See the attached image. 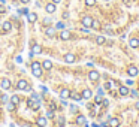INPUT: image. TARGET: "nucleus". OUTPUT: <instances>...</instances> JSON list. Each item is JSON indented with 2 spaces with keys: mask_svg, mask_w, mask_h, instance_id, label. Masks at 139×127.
Here are the masks:
<instances>
[{
  "mask_svg": "<svg viewBox=\"0 0 139 127\" xmlns=\"http://www.w3.org/2000/svg\"><path fill=\"white\" fill-rule=\"evenodd\" d=\"M31 72H33L35 76H42V64L38 63V61H35V63H31Z\"/></svg>",
  "mask_w": 139,
  "mask_h": 127,
  "instance_id": "f257e3e1",
  "label": "nucleus"
},
{
  "mask_svg": "<svg viewBox=\"0 0 139 127\" xmlns=\"http://www.w3.org/2000/svg\"><path fill=\"white\" fill-rule=\"evenodd\" d=\"M40 52H42V46H40V45H33L31 52H30V57H35L36 54H40Z\"/></svg>",
  "mask_w": 139,
  "mask_h": 127,
  "instance_id": "f03ea898",
  "label": "nucleus"
},
{
  "mask_svg": "<svg viewBox=\"0 0 139 127\" xmlns=\"http://www.w3.org/2000/svg\"><path fill=\"white\" fill-rule=\"evenodd\" d=\"M17 87H18V90H24V91H26L27 87H28V85H27V81H26V79H19L18 84H17Z\"/></svg>",
  "mask_w": 139,
  "mask_h": 127,
  "instance_id": "7ed1b4c3",
  "label": "nucleus"
},
{
  "mask_svg": "<svg viewBox=\"0 0 139 127\" xmlns=\"http://www.w3.org/2000/svg\"><path fill=\"white\" fill-rule=\"evenodd\" d=\"M91 24H93V18L91 17H84L82 18V26L84 27H91Z\"/></svg>",
  "mask_w": 139,
  "mask_h": 127,
  "instance_id": "20e7f679",
  "label": "nucleus"
},
{
  "mask_svg": "<svg viewBox=\"0 0 139 127\" xmlns=\"http://www.w3.org/2000/svg\"><path fill=\"white\" fill-rule=\"evenodd\" d=\"M88 78H90L91 81H97V79L100 78V75H99V72H97V70H91V72L88 73Z\"/></svg>",
  "mask_w": 139,
  "mask_h": 127,
  "instance_id": "39448f33",
  "label": "nucleus"
},
{
  "mask_svg": "<svg viewBox=\"0 0 139 127\" xmlns=\"http://www.w3.org/2000/svg\"><path fill=\"white\" fill-rule=\"evenodd\" d=\"M45 11H46L48 14H54L55 12V3H48V5L45 6Z\"/></svg>",
  "mask_w": 139,
  "mask_h": 127,
  "instance_id": "423d86ee",
  "label": "nucleus"
},
{
  "mask_svg": "<svg viewBox=\"0 0 139 127\" xmlns=\"http://www.w3.org/2000/svg\"><path fill=\"white\" fill-rule=\"evenodd\" d=\"M60 39H61V40L70 39V31H69V30H63V31L60 33Z\"/></svg>",
  "mask_w": 139,
  "mask_h": 127,
  "instance_id": "0eeeda50",
  "label": "nucleus"
},
{
  "mask_svg": "<svg viewBox=\"0 0 139 127\" xmlns=\"http://www.w3.org/2000/svg\"><path fill=\"white\" fill-rule=\"evenodd\" d=\"M28 106H30L31 109H39L40 103H39L38 100H33V99H30V100H28Z\"/></svg>",
  "mask_w": 139,
  "mask_h": 127,
  "instance_id": "6e6552de",
  "label": "nucleus"
},
{
  "mask_svg": "<svg viewBox=\"0 0 139 127\" xmlns=\"http://www.w3.org/2000/svg\"><path fill=\"white\" fill-rule=\"evenodd\" d=\"M127 73L130 76H136L138 73H139V70H138V67H135V66H130L129 69H127Z\"/></svg>",
  "mask_w": 139,
  "mask_h": 127,
  "instance_id": "1a4fd4ad",
  "label": "nucleus"
},
{
  "mask_svg": "<svg viewBox=\"0 0 139 127\" xmlns=\"http://www.w3.org/2000/svg\"><path fill=\"white\" fill-rule=\"evenodd\" d=\"M2 28H3V31H6V33H8V31L12 30V24L9 21H5V23L2 24Z\"/></svg>",
  "mask_w": 139,
  "mask_h": 127,
  "instance_id": "9d476101",
  "label": "nucleus"
},
{
  "mask_svg": "<svg viewBox=\"0 0 139 127\" xmlns=\"http://www.w3.org/2000/svg\"><path fill=\"white\" fill-rule=\"evenodd\" d=\"M0 84H2V88H3V90L11 88V81H9V79H2V81H0Z\"/></svg>",
  "mask_w": 139,
  "mask_h": 127,
  "instance_id": "9b49d317",
  "label": "nucleus"
},
{
  "mask_svg": "<svg viewBox=\"0 0 139 127\" xmlns=\"http://www.w3.org/2000/svg\"><path fill=\"white\" fill-rule=\"evenodd\" d=\"M108 124H109V127H118L120 126V120H118V118H111Z\"/></svg>",
  "mask_w": 139,
  "mask_h": 127,
  "instance_id": "f8f14e48",
  "label": "nucleus"
},
{
  "mask_svg": "<svg viewBox=\"0 0 139 127\" xmlns=\"http://www.w3.org/2000/svg\"><path fill=\"white\" fill-rule=\"evenodd\" d=\"M60 97H61V99H67V97H70V91H69L67 88L61 90V91H60Z\"/></svg>",
  "mask_w": 139,
  "mask_h": 127,
  "instance_id": "ddd939ff",
  "label": "nucleus"
},
{
  "mask_svg": "<svg viewBox=\"0 0 139 127\" xmlns=\"http://www.w3.org/2000/svg\"><path fill=\"white\" fill-rule=\"evenodd\" d=\"M42 69H46V70H51L52 69V63L50 60H45L43 63H42Z\"/></svg>",
  "mask_w": 139,
  "mask_h": 127,
  "instance_id": "4468645a",
  "label": "nucleus"
},
{
  "mask_svg": "<svg viewBox=\"0 0 139 127\" xmlns=\"http://www.w3.org/2000/svg\"><path fill=\"white\" fill-rule=\"evenodd\" d=\"M64 61H66V63H73V61H75V55L73 54H66L64 55Z\"/></svg>",
  "mask_w": 139,
  "mask_h": 127,
  "instance_id": "2eb2a0df",
  "label": "nucleus"
},
{
  "mask_svg": "<svg viewBox=\"0 0 139 127\" xmlns=\"http://www.w3.org/2000/svg\"><path fill=\"white\" fill-rule=\"evenodd\" d=\"M38 126L39 127H45V126H46V118H45V117H39L38 118Z\"/></svg>",
  "mask_w": 139,
  "mask_h": 127,
  "instance_id": "dca6fc26",
  "label": "nucleus"
},
{
  "mask_svg": "<svg viewBox=\"0 0 139 127\" xmlns=\"http://www.w3.org/2000/svg\"><path fill=\"white\" fill-rule=\"evenodd\" d=\"M118 91H120L121 96H127V94L130 93V90H129L127 87H124V85H123V87H120V90H118Z\"/></svg>",
  "mask_w": 139,
  "mask_h": 127,
  "instance_id": "f3484780",
  "label": "nucleus"
},
{
  "mask_svg": "<svg viewBox=\"0 0 139 127\" xmlns=\"http://www.w3.org/2000/svg\"><path fill=\"white\" fill-rule=\"evenodd\" d=\"M91 96H93V93L90 91V90H84L82 91V99H90Z\"/></svg>",
  "mask_w": 139,
  "mask_h": 127,
  "instance_id": "a211bd4d",
  "label": "nucleus"
},
{
  "mask_svg": "<svg viewBox=\"0 0 139 127\" xmlns=\"http://www.w3.org/2000/svg\"><path fill=\"white\" fill-rule=\"evenodd\" d=\"M27 18H28V21H30V23H35L36 19H38V15L31 12V14H28V15H27Z\"/></svg>",
  "mask_w": 139,
  "mask_h": 127,
  "instance_id": "6ab92c4d",
  "label": "nucleus"
},
{
  "mask_svg": "<svg viewBox=\"0 0 139 127\" xmlns=\"http://www.w3.org/2000/svg\"><path fill=\"white\" fill-rule=\"evenodd\" d=\"M105 42H106V40H105L103 36H97V38H96V43L97 45H103Z\"/></svg>",
  "mask_w": 139,
  "mask_h": 127,
  "instance_id": "aec40b11",
  "label": "nucleus"
},
{
  "mask_svg": "<svg viewBox=\"0 0 139 127\" xmlns=\"http://www.w3.org/2000/svg\"><path fill=\"white\" fill-rule=\"evenodd\" d=\"M76 123H78V124H85V117L84 115H78L76 117Z\"/></svg>",
  "mask_w": 139,
  "mask_h": 127,
  "instance_id": "412c9836",
  "label": "nucleus"
},
{
  "mask_svg": "<svg viewBox=\"0 0 139 127\" xmlns=\"http://www.w3.org/2000/svg\"><path fill=\"white\" fill-rule=\"evenodd\" d=\"M70 97H73V99H75V100H81V99H82V94H78V93H70Z\"/></svg>",
  "mask_w": 139,
  "mask_h": 127,
  "instance_id": "4be33fe9",
  "label": "nucleus"
},
{
  "mask_svg": "<svg viewBox=\"0 0 139 127\" xmlns=\"http://www.w3.org/2000/svg\"><path fill=\"white\" fill-rule=\"evenodd\" d=\"M11 103L18 105V103H19V97H18V96H12V97H11Z\"/></svg>",
  "mask_w": 139,
  "mask_h": 127,
  "instance_id": "5701e85b",
  "label": "nucleus"
},
{
  "mask_svg": "<svg viewBox=\"0 0 139 127\" xmlns=\"http://www.w3.org/2000/svg\"><path fill=\"white\" fill-rule=\"evenodd\" d=\"M138 45H139V40L138 39H132V40H130V46H132V48H136Z\"/></svg>",
  "mask_w": 139,
  "mask_h": 127,
  "instance_id": "b1692460",
  "label": "nucleus"
},
{
  "mask_svg": "<svg viewBox=\"0 0 139 127\" xmlns=\"http://www.w3.org/2000/svg\"><path fill=\"white\" fill-rule=\"evenodd\" d=\"M91 27H93V28H100V23H99V21H96V19H93Z\"/></svg>",
  "mask_w": 139,
  "mask_h": 127,
  "instance_id": "393cba45",
  "label": "nucleus"
},
{
  "mask_svg": "<svg viewBox=\"0 0 139 127\" xmlns=\"http://www.w3.org/2000/svg\"><path fill=\"white\" fill-rule=\"evenodd\" d=\"M96 3V0H85V5L87 6H93Z\"/></svg>",
  "mask_w": 139,
  "mask_h": 127,
  "instance_id": "a878e982",
  "label": "nucleus"
},
{
  "mask_svg": "<svg viewBox=\"0 0 139 127\" xmlns=\"http://www.w3.org/2000/svg\"><path fill=\"white\" fill-rule=\"evenodd\" d=\"M54 31H55L54 28H48V30H46V35H48V36H54Z\"/></svg>",
  "mask_w": 139,
  "mask_h": 127,
  "instance_id": "bb28decb",
  "label": "nucleus"
},
{
  "mask_svg": "<svg viewBox=\"0 0 139 127\" xmlns=\"http://www.w3.org/2000/svg\"><path fill=\"white\" fill-rule=\"evenodd\" d=\"M19 14H24V15H28V9H27V8H23V9H19Z\"/></svg>",
  "mask_w": 139,
  "mask_h": 127,
  "instance_id": "cd10ccee",
  "label": "nucleus"
},
{
  "mask_svg": "<svg viewBox=\"0 0 139 127\" xmlns=\"http://www.w3.org/2000/svg\"><path fill=\"white\" fill-rule=\"evenodd\" d=\"M31 99H33V100H38V102H39V100H40V97H39L36 93H33V94H31Z\"/></svg>",
  "mask_w": 139,
  "mask_h": 127,
  "instance_id": "c85d7f7f",
  "label": "nucleus"
},
{
  "mask_svg": "<svg viewBox=\"0 0 139 127\" xmlns=\"http://www.w3.org/2000/svg\"><path fill=\"white\" fill-rule=\"evenodd\" d=\"M105 88H106V90H111V88H112V82H106V84H105Z\"/></svg>",
  "mask_w": 139,
  "mask_h": 127,
  "instance_id": "c756f323",
  "label": "nucleus"
},
{
  "mask_svg": "<svg viewBox=\"0 0 139 127\" xmlns=\"http://www.w3.org/2000/svg\"><path fill=\"white\" fill-rule=\"evenodd\" d=\"M46 117H48V118H52V117H54V112H52V111H48V112H46Z\"/></svg>",
  "mask_w": 139,
  "mask_h": 127,
  "instance_id": "7c9ffc66",
  "label": "nucleus"
},
{
  "mask_svg": "<svg viewBox=\"0 0 139 127\" xmlns=\"http://www.w3.org/2000/svg\"><path fill=\"white\" fill-rule=\"evenodd\" d=\"M50 23H51V18H45V19H43V24H45V26H48Z\"/></svg>",
  "mask_w": 139,
  "mask_h": 127,
  "instance_id": "2f4dec72",
  "label": "nucleus"
},
{
  "mask_svg": "<svg viewBox=\"0 0 139 127\" xmlns=\"http://www.w3.org/2000/svg\"><path fill=\"white\" fill-rule=\"evenodd\" d=\"M55 27H57V28H64V24H63V23H57Z\"/></svg>",
  "mask_w": 139,
  "mask_h": 127,
  "instance_id": "473e14b6",
  "label": "nucleus"
},
{
  "mask_svg": "<svg viewBox=\"0 0 139 127\" xmlns=\"http://www.w3.org/2000/svg\"><path fill=\"white\" fill-rule=\"evenodd\" d=\"M14 108H15V105H14V103H8V109H9V111H12Z\"/></svg>",
  "mask_w": 139,
  "mask_h": 127,
  "instance_id": "72a5a7b5",
  "label": "nucleus"
},
{
  "mask_svg": "<svg viewBox=\"0 0 139 127\" xmlns=\"http://www.w3.org/2000/svg\"><path fill=\"white\" fill-rule=\"evenodd\" d=\"M100 102H102V96H100V94H99V96H97V97H96V103H100Z\"/></svg>",
  "mask_w": 139,
  "mask_h": 127,
  "instance_id": "f704fd0d",
  "label": "nucleus"
},
{
  "mask_svg": "<svg viewBox=\"0 0 139 127\" xmlns=\"http://www.w3.org/2000/svg\"><path fill=\"white\" fill-rule=\"evenodd\" d=\"M8 100H9V99H8V96H2V102H5V103H8Z\"/></svg>",
  "mask_w": 139,
  "mask_h": 127,
  "instance_id": "c9c22d12",
  "label": "nucleus"
},
{
  "mask_svg": "<svg viewBox=\"0 0 139 127\" xmlns=\"http://www.w3.org/2000/svg\"><path fill=\"white\" fill-rule=\"evenodd\" d=\"M126 84H127V85H132L133 81H132V79H126Z\"/></svg>",
  "mask_w": 139,
  "mask_h": 127,
  "instance_id": "e433bc0d",
  "label": "nucleus"
},
{
  "mask_svg": "<svg viewBox=\"0 0 139 127\" xmlns=\"http://www.w3.org/2000/svg\"><path fill=\"white\" fill-rule=\"evenodd\" d=\"M81 31H84V33H88V27H84V28H81Z\"/></svg>",
  "mask_w": 139,
  "mask_h": 127,
  "instance_id": "4c0bfd02",
  "label": "nucleus"
},
{
  "mask_svg": "<svg viewBox=\"0 0 139 127\" xmlns=\"http://www.w3.org/2000/svg\"><path fill=\"white\" fill-rule=\"evenodd\" d=\"M58 121H60V124H63V123H64V118H63V117H60V118H58Z\"/></svg>",
  "mask_w": 139,
  "mask_h": 127,
  "instance_id": "58836bf2",
  "label": "nucleus"
},
{
  "mask_svg": "<svg viewBox=\"0 0 139 127\" xmlns=\"http://www.w3.org/2000/svg\"><path fill=\"white\" fill-rule=\"evenodd\" d=\"M130 94H132L133 97H136V96H138V93H136V91H130Z\"/></svg>",
  "mask_w": 139,
  "mask_h": 127,
  "instance_id": "ea45409f",
  "label": "nucleus"
},
{
  "mask_svg": "<svg viewBox=\"0 0 139 127\" xmlns=\"http://www.w3.org/2000/svg\"><path fill=\"white\" fill-rule=\"evenodd\" d=\"M19 2H23V3H28L30 0H19Z\"/></svg>",
  "mask_w": 139,
  "mask_h": 127,
  "instance_id": "a19ab883",
  "label": "nucleus"
},
{
  "mask_svg": "<svg viewBox=\"0 0 139 127\" xmlns=\"http://www.w3.org/2000/svg\"><path fill=\"white\" fill-rule=\"evenodd\" d=\"M61 0H52V3H60Z\"/></svg>",
  "mask_w": 139,
  "mask_h": 127,
  "instance_id": "79ce46f5",
  "label": "nucleus"
},
{
  "mask_svg": "<svg viewBox=\"0 0 139 127\" xmlns=\"http://www.w3.org/2000/svg\"><path fill=\"white\" fill-rule=\"evenodd\" d=\"M135 106H136V109H139V102H138V103H136V105H135Z\"/></svg>",
  "mask_w": 139,
  "mask_h": 127,
  "instance_id": "37998d69",
  "label": "nucleus"
},
{
  "mask_svg": "<svg viewBox=\"0 0 139 127\" xmlns=\"http://www.w3.org/2000/svg\"><path fill=\"white\" fill-rule=\"evenodd\" d=\"M24 127H30V124H26V126H24Z\"/></svg>",
  "mask_w": 139,
  "mask_h": 127,
  "instance_id": "c03bdc74",
  "label": "nucleus"
},
{
  "mask_svg": "<svg viewBox=\"0 0 139 127\" xmlns=\"http://www.w3.org/2000/svg\"><path fill=\"white\" fill-rule=\"evenodd\" d=\"M60 127H64V126H60Z\"/></svg>",
  "mask_w": 139,
  "mask_h": 127,
  "instance_id": "a18cd8bd",
  "label": "nucleus"
}]
</instances>
